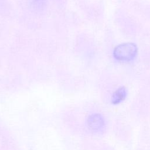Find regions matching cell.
Here are the masks:
<instances>
[{
	"instance_id": "cell-1",
	"label": "cell",
	"mask_w": 150,
	"mask_h": 150,
	"mask_svg": "<svg viewBox=\"0 0 150 150\" xmlns=\"http://www.w3.org/2000/svg\"><path fill=\"white\" fill-rule=\"evenodd\" d=\"M137 47L135 44L131 42L124 43L117 46L113 52L114 58L121 62L133 60L137 54Z\"/></svg>"
},
{
	"instance_id": "cell-2",
	"label": "cell",
	"mask_w": 150,
	"mask_h": 150,
	"mask_svg": "<svg viewBox=\"0 0 150 150\" xmlns=\"http://www.w3.org/2000/svg\"><path fill=\"white\" fill-rule=\"evenodd\" d=\"M88 127L94 131L101 129L105 125V121L103 117L100 114H94L89 116L87 120Z\"/></svg>"
},
{
	"instance_id": "cell-3",
	"label": "cell",
	"mask_w": 150,
	"mask_h": 150,
	"mask_svg": "<svg viewBox=\"0 0 150 150\" xmlns=\"http://www.w3.org/2000/svg\"><path fill=\"white\" fill-rule=\"evenodd\" d=\"M127 95V89L125 87H120L112 95L111 102L112 104H118L122 102Z\"/></svg>"
}]
</instances>
